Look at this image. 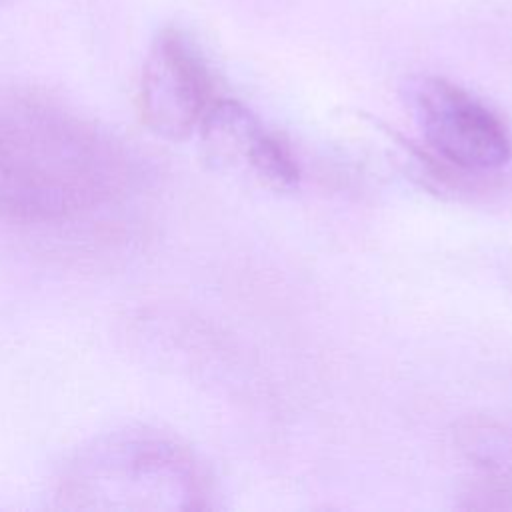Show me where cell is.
I'll return each instance as SVG.
<instances>
[{
    "label": "cell",
    "mask_w": 512,
    "mask_h": 512,
    "mask_svg": "<svg viewBox=\"0 0 512 512\" xmlns=\"http://www.w3.org/2000/svg\"><path fill=\"white\" fill-rule=\"evenodd\" d=\"M218 98L210 62L184 28L164 26L152 38L140 72V114L150 132L170 142L196 136Z\"/></svg>",
    "instance_id": "cell-4"
},
{
    "label": "cell",
    "mask_w": 512,
    "mask_h": 512,
    "mask_svg": "<svg viewBox=\"0 0 512 512\" xmlns=\"http://www.w3.org/2000/svg\"><path fill=\"white\" fill-rule=\"evenodd\" d=\"M196 136L212 170L276 194L298 188L300 168L290 148L242 102L218 96Z\"/></svg>",
    "instance_id": "cell-5"
},
{
    "label": "cell",
    "mask_w": 512,
    "mask_h": 512,
    "mask_svg": "<svg viewBox=\"0 0 512 512\" xmlns=\"http://www.w3.org/2000/svg\"><path fill=\"white\" fill-rule=\"evenodd\" d=\"M0 2H2V0H0Z\"/></svg>",
    "instance_id": "cell-6"
},
{
    "label": "cell",
    "mask_w": 512,
    "mask_h": 512,
    "mask_svg": "<svg viewBox=\"0 0 512 512\" xmlns=\"http://www.w3.org/2000/svg\"><path fill=\"white\" fill-rule=\"evenodd\" d=\"M408 108L436 160L460 174H490L512 158L506 122L466 88L418 76L406 86Z\"/></svg>",
    "instance_id": "cell-3"
},
{
    "label": "cell",
    "mask_w": 512,
    "mask_h": 512,
    "mask_svg": "<svg viewBox=\"0 0 512 512\" xmlns=\"http://www.w3.org/2000/svg\"><path fill=\"white\" fill-rule=\"evenodd\" d=\"M54 504L62 510L194 512L210 508V484L176 438L126 426L92 438L68 458Z\"/></svg>",
    "instance_id": "cell-2"
},
{
    "label": "cell",
    "mask_w": 512,
    "mask_h": 512,
    "mask_svg": "<svg viewBox=\"0 0 512 512\" xmlns=\"http://www.w3.org/2000/svg\"><path fill=\"white\" fill-rule=\"evenodd\" d=\"M138 162L96 122L32 92L0 90V220L62 224L120 200Z\"/></svg>",
    "instance_id": "cell-1"
}]
</instances>
